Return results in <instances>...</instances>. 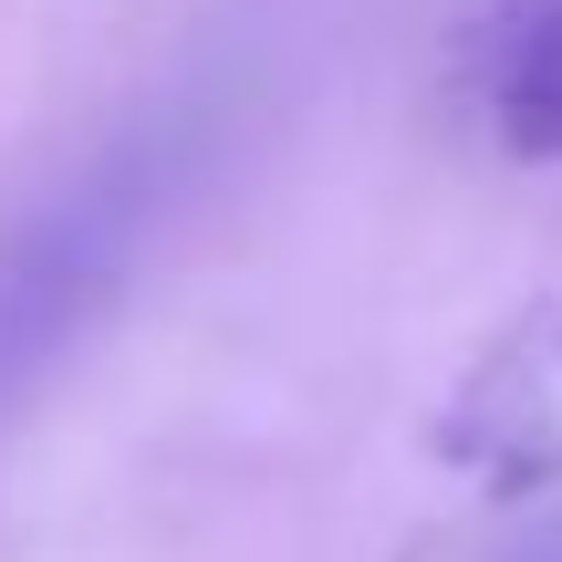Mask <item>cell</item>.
<instances>
[{
	"label": "cell",
	"mask_w": 562,
	"mask_h": 562,
	"mask_svg": "<svg viewBox=\"0 0 562 562\" xmlns=\"http://www.w3.org/2000/svg\"><path fill=\"white\" fill-rule=\"evenodd\" d=\"M438 438H448V459H469L501 490H531L562 469V292L531 302L501 355H480V375L448 396Z\"/></svg>",
	"instance_id": "cell-1"
},
{
	"label": "cell",
	"mask_w": 562,
	"mask_h": 562,
	"mask_svg": "<svg viewBox=\"0 0 562 562\" xmlns=\"http://www.w3.org/2000/svg\"><path fill=\"white\" fill-rule=\"evenodd\" d=\"M448 83H459V115L501 157L562 167V0H490L459 32Z\"/></svg>",
	"instance_id": "cell-2"
}]
</instances>
